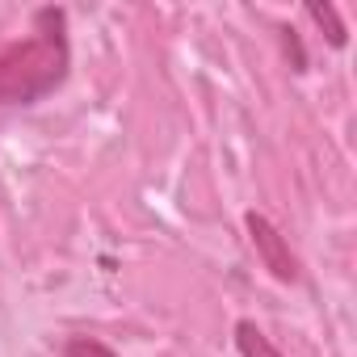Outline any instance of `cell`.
<instances>
[{
	"label": "cell",
	"instance_id": "277c9868",
	"mask_svg": "<svg viewBox=\"0 0 357 357\" xmlns=\"http://www.w3.org/2000/svg\"><path fill=\"white\" fill-rule=\"evenodd\" d=\"M236 349H240V357H286L252 319H240L236 324Z\"/></svg>",
	"mask_w": 357,
	"mask_h": 357
},
{
	"label": "cell",
	"instance_id": "5b68a950",
	"mask_svg": "<svg viewBox=\"0 0 357 357\" xmlns=\"http://www.w3.org/2000/svg\"><path fill=\"white\" fill-rule=\"evenodd\" d=\"M63 357H118V353L105 340H97V336H72L63 344Z\"/></svg>",
	"mask_w": 357,
	"mask_h": 357
},
{
	"label": "cell",
	"instance_id": "6da1fadb",
	"mask_svg": "<svg viewBox=\"0 0 357 357\" xmlns=\"http://www.w3.org/2000/svg\"><path fill=\"white\" fill-rule=\"evenodd\" d=\"M72 72V38L68 9H38L30 22V38L9 43L0 51V109L38 105L55 89H63Z\"/></svg>",
	"mask_w": 357,
	"mask_h": 357
},
{
	"label": "cell",
	"instance_id": "3957f363",
	"mask_svg": "<svg viewBox=\"0 0 357 357\" xmlns=\"http://www.w3.org/2000/svg\"><path fill=\"white\" fill-rule=\"evenodd\" d=\"M303 17H307V22H315V26L324 30L328 47H336V51H344V47H349V30H344V22H340L336 5H303Z\"/></svg>",
	"mask_w": 357,
	"mask_h": 357
},
{
	"label": "cell",
	"instance_id": "7a4b0ae2",
	"mask_svg": "<svg viewBox=\"0 0 357 357\" xmlns=\"http://www.w3.org/2000/svg\"><path fill=\"white\" fill-rule=\"evenodd\" d=\"M244 227H248V240H252V248H257L261 265H265L278 282L294 286V282L303 278V265H298V257L290 252V240H286V236L265 219V215H257V211H248V215H244Z\"/></svg>",
	"mask_w": 357,
	"mask_h": 357
}]
</instances>
